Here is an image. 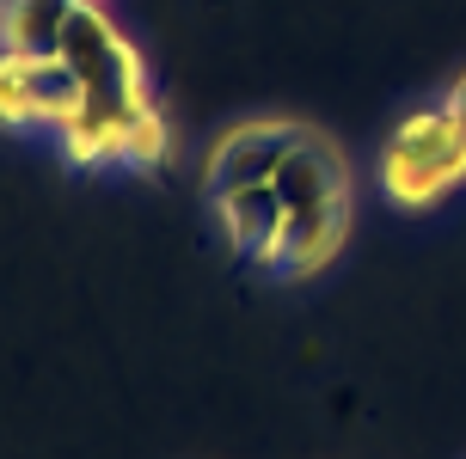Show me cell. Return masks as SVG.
<instances>
[{
    "label": "cell",
    "instance_id": "cell-1",
    "mask_svg": "<svg viewBox=\"0 0 466 459\" xmlns=\"http://www.w3.org/2000/svg\"><path fill=\"white\" fill-rule=\"evenodd\" d=\"M270 184H277V196H282V233H289V252H282L277 275L307 282V275L326 270L350 239V215H356L350 165H344V154H338V141H326L319 129H307V135L289 147V160L277 165Z\"/></svg>",
    "mask_w": 466,
    "mask_h": 459
},
{
    "label": "cell",
    "instance_id": "cell-2",
    "mask_svg": "<svg viewBox=\"0 0 466 459\" xmlns=\"http://www.w3.org/2000/svg\"><path fill=\"white\" fill-rule=\"evenodd\" d=\"M466 178V135L454 129V116L436 111H411L399 123L387 147H380V190L399 208H430Z\"/></svg>",
    "mask_w": 466,
    "mask_h": 459
},
{
    "label": "cell",
    "instance_id": "cell-3",
    "mask_svg": "<svg viewBox=\"0 0 466 459\" xmlns=\"http://www.w3.org/2000/svg\"><path fill=\"white\" fill-rule=\"evenodd\" d=\"M56 55L74 68V80L86 86V105H98V111L136 116L141 105H154V98H147V68H141V55L123 44V31L98 13V0H80V6H74V19H68V31H62V49H56Z\"/></svg>",
    "mask_w": 466,
    "mask_h": 459
},
{
    "label": "cell",
    "instance_id": "cell-4",
    "mask_svg": "<svg viewBox=\"0 0 466 459\" xmlns=\"http://www.w3.org/2000/svg\"><path fill=\"white\" fill-rule=\"evenodd\" d=\"M301 135L307 123H295V116H252V123L221 129L203 160V190L215 196V190H239V184H270Z\"/></svg>",
    "mask_w": 466,
    "mask_h": 459
},
{
    "label": "cell",
    "instance_id": "cell-5",
    "mask_svg": "<svg viewBox=\"0 0 466 459\" xmlns=\"http://www.w3.org/2000/svg\"><path fill=\"white\" fill-rule=\"evenodd\" d=\"M209 208L221 215V233H228L233 252L258 257L277 270L282 252H289V233H282V196L277 184H239V190H215Z\"/></svg>",
    "mask_w": 466,
    "mask_h": 459
},
{
    "label": "cell",
    "instance_id": "cell-6",
    "mask_svg": "<svg viewBox=\"0 0 466 459\" xmlns=\"http://www.w3.org/2000/svg\"><path fill=\"white\" fill-rule=\"evenodd\" d=\"M80 0H0V49L13 55H56Z\"/></svg>",
    "mask_w": 466,
    "mask_h": 459
},
{
    "label": "cell",
    "instance_id": "cell-7",
    "mask_svg": "<svg viewBox=\"0 0 466 459\" xmlns=\"http://www.w3.org/2000/svg\"><path fill=\"white\" fill-rule=\"evenodd\" d=\"M31 62H37V55H13V49H0V129H31V123H37Z\"/></svg>",
    "mask_w": 466,
    "mask_h": 459
},
{
    "label": "cell",
    "instance_id": "cell-8",
    "mask_svg": "<svg viewBox=\"0 0 466 459\" xmlns=\"http://www.w3.org/2000/svg\"><path fill=\"white\" fill-rule=\"evenodd\" d=\"M123 165H141V172H154V165H166V116L154 111V105H141L129 123H123V154H116Z\"/></svg>",
    "mask_w": 466,
    "mask_h": 459
},
{
    "label": "cell",
    "instance_id": "cell-9",
    "mask_svg": "<svg viewBox=\"0 0 466 459\" xmlns=\"http://www.w3.org/2000/svg\"><path fill=\"white\" fill-rule=\"evenodd\" d=\"M442 111L454 116V129H461V135H466V74H461V80H454V86H448V98H442Z\"/></svg>",
    "mask_w": 466,
    "mask_h": 459
}]
</instances>
